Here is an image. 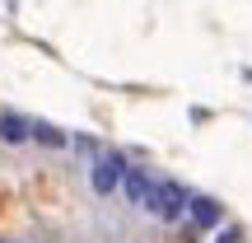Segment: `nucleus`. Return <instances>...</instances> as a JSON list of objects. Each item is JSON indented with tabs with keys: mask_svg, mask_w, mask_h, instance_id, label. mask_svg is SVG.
Instances as JSON below:
<instances>
[{
	"mask_svg": "<svg viewBox=\"0 0 252 243\" xmlns=\"http://www.w3.org/2000/svg\"><path fill=\"white\" fill-rule=\"evenodd\" d=\"M0 140L5 145H28L33 140V122L14 108H0Z\"/></svg>",
	"mask_w": 252,
	"mask_h": 243,
	"instance_id": "obj_5",
	"label": "nucleus"
},
{
	"mask_svg": "<svg viewBox=\"0 0 252 243\" xmlns=\"http://www.w3.org/2000/svg\"><path fill=\"white\" fill-rule=\"evenodd\" d=\"M122 173H126V154L122 150H98L94 164H89V187L98 197H112L122 187Z\"/></svg>",
	"mask_w": 252,
	"mask_h": 243,
	"instance_id": "obj_2",
	"label": "nucleus"
},
{
	"mask_svg": "<svg viewBox=\"0 0 252 243\" xmlns=\"http://www.w3.org/2000/svg\"><path fill=\"white\" fill-rule=\"evenodd\" d=\"M187 201H191V192H187V182H178V178H154V192H150V215L154 220H163V225H178V220H187Z\"/></svg>",
	"mask_w": 252,
	"mask_h": 243,
	"instance_id": "obj_1",
	"label": "nucleus"
},
{
	"mask_svg": "<svg viewBox=\"0 0 252 243\" xmlns=\"http://www.w3.org/2000/svg\"><path fill=\"white\" fill-rule=\"evenodd\" d=\"M187 220L196 229H215V225H224V206H220L215 197H206V192H191V201H187Z\"/></svg>",
	"mask_w": 252,
	"mask_h": 243,
	"instance_id": "obj_4",
	"label": "nucleus"
},
{
	"mask_svg": "<svg viewBox=\"0 0 252 243\" xmlns=\"http://www.w3.org/2000/svg\"><path fill=\"white\" fill-rule=\"evenodd\" d=\"M220 243H238V229H224V234H220Z\"/></svg>",
	"mask_w": 252,
	"mask_h": 243,
	"instance_id": "obj_8",
	"label": "nucleus"
},
{
	"mask_svg": "<svg viewBox=\"0 0 252 243\" xmlns=\"http://www.w3.org/2000/svg\"><path fill=\"white\" fill-rule=\"evenodd\" d=\"M33 140L47 145V150H65V145H70V131H61V126H52V122H33Z\"/></svg>",
	"mask_w": 252,
	"mask_h": 243,
	"instance_id": "obj_6",
	"label": "nucleus"
},
{
	"mask_svg": "<svg viewBox=\"0 0 252 243\" xmlns=\"http://www.w3.org/2000/svg\"><path fill=\"white\" fill-rule=\"evenodd\" d=\"M117 192L131 201L135 210H145V206H150V192H154V173H150V169H140V164H126L122 187H117Z\"/></svg>",
	"mask_w": 252,
	"mask_h": 243,
	"instance_id": "obj_3",
	"label": "nucleus"
},
{
	"mask_svg": "<svg viewBox=\"0 0 252 243\" xmlns=\"http://www.w3.org/2000/svg\"><path fill=\"white\" fill-rule=\"evenodd\" d=\"M70 145H75V150H84V154H98V145H94L89 136H70Z\"/></svg>",
	"mask_w": 252,
	"mask_h": 243,
	"instance_id": "obj_7",
	"label": "nucleus"
}]
</instances>
